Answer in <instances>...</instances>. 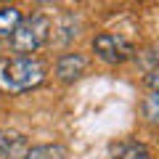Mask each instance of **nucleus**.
<instances>
[{
    "label": "nucleus",
    "mask_w": 159,
    "mask_h": 159,
    "mask_svg": "<svg viewBox=\"0 0 159 159\" xmlns=\"http://www.w3.org/2000/svg\"><path fill=\"white\" fill-rule=\"evenodd\" d=\"M27 135L16 130H0V159H27Z\"/></svg>",
    "instance_id": "obj_5"
},
{
    "label": "nucleus",
    "mask_w": 159,
    "mask_h": 159,
    "mask_svg": "<svg viewBox=\"0 0 159 159\" xmlns=\"http://www.w3.org/2000/svg\"><path fill=\"white\" fill-rule=\"evenodd\" d=\"M93 51L101 61L106 64H125L127 58H133V45L127 43L125 37L119 34H111V32H101L93 37Z\"/></svg>",
    "instance_id": "obj_3"
},
{
    "label": "nucleus",
    "mask_w": 159,
    "mask_h": 159,
    "mask_svg": "<svg viewBox=\"0 0 159 159\" xmlns=\"http://www.w3.org/2000/svg\"><path fill=\"white\" fill-rule=\"evenodd\" d=\"M85 69H88V58L82 53H64L56 61V77L61 82H74L85 74Z\"/></svg>",
    "instance_id": "obj_4"
},
{
    "label": "nucleus",
    "mask_w": 159,
    "mask_h": 159,
    "mask_svg": "<svg viewBox=\"0 0 159 159\" xmlns=\"http://www.w3.org/2000/svg\"><path fill=\"white\" fill-rule=\"evenodd\" d=\"M27 159H66V148L58 143H45V146H34L27 151Z\"/></svg>",
    "instance_id": "obj_8"
},
{
    "label": "nucleus",
    "mask_w": 159,
    "mask_h": 159,
    "mask_svg": "<svg viewBox=\"0 0 159 159\" xmlns=\"http://www.w3.org/2000/svg\"><path fill=\"white\" fill-rule=\"evenodd\" d=\"M45 80V64L34 56H13L0 61V88L6 93H24Z\"/></svg>",
    "instance_id": "obj_1"
},
{
    "label": "nucleus",
    "mask_w": 159,
    "mask_h": 159,
    "mask_svg": "<svg viewBox=\"0 0 159 159\" xmlns=\"http://www.w3.org/2000/svg\"><path fill=\"white\" fill-rule=\"evenodd\" d=\"M48 37H51V19L43 13L27 16L11 34V51L19 56H32L48 43Z\"/></svg>",
    "instance_id": "obj_2"
},
{
    "label": "nucleus",
    "mask_w": 159,
    "mask_h": 159,
    "mask_svg": "<svg viewBox=\"0 0 159 159\" xmlns=\"http://www.w3.org/2000/svg\"><path fill=\"white\" fill-rule=\"evenodd\" d=\"M114 159H151V154H148L146 143H138V141H127V143H122V146L117 148Z\"/></svg>",
    "instance_id": "obj_7"
},
{
    "label": "nucleus",
    "mask_w": 159,
    "mask_h": 159,
    "mask_svg": "<svg viewBox=\"0 0 159 159\" xmlns=\"http://www.w3.org/2000/svg\"><path fill=\"white\" fill-rule=\"evenodd\" d=\"M146 82H148V88H151V90H159V64L151 69V72H148Z\"/></svg>",
    "instance_id": "obj_10"
},
{
    "label": "nucleus",
    "mask_w": 159,
    "mask_h": 159,
    "mask_svg": "<svg viewBox=\"0 0 159 159\" xmlns=\"http://www.w3.org/2000/svg\"><path fill=\"white\" fill-rule=\"evenodd\" d=\"M19 21H21V11L16 6H3L0 8V37H11Z\"/></svg>",
    "instance_id": "obj_6"
},
{
    "label": "nucleus",
    "mask_w": 159,
    "mask_h": 159,
    "mask_svg": "<svg viewBox=\"0 0 159 159\" xmlns=\"http://www.w3.org/2000/svg\"><path fill=\"white\" fill-rule=\"evenodd\" d=\"M143 117L154 125H159V90H151V96H146L143 101Z\"/></svg>",
    "instance_id": "obj_9"
}]
</instances>
